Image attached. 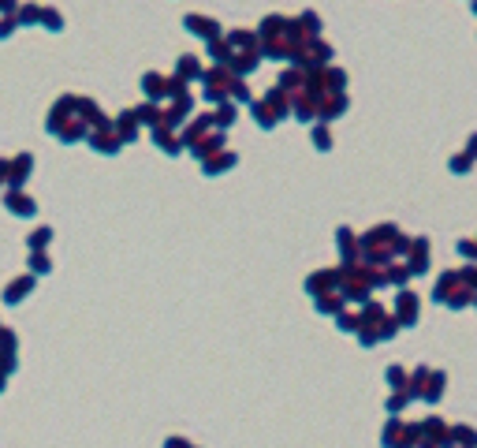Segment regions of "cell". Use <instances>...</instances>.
<instances>
[{
    "instance_id": "1",
    "label": "cell",
    "mask_w": 477,
    "mask_h": 448,
    "mask_svg": "<svg viewBox=\"0 0 477 448\" xmlns=\"http://www.w3.org/2000/svg\"><path fill=\"white\" fill-rule=\"evenodd\" d=\"M8 209H11V213H34V202L30 199H26V194H11V199H8Z\"/></svg>"
},
{
    "instance_id": "2",
    "label": "cell",
    "mask_w": 477,
    "mask_h": 448,
    "mask_svg": "<svg viewBox=\"0 0 477 448\" xmlns=\"http://www.w3.org/2000/svg\"><path fill=\"white\" fill-rule=\"evenodd\" d=\"M26 292H30V281H26V276H23V281H16V284H8V302H19V295H26Z\"/></svg>"
},
{
    "instance_id": "3",
    "label": "cell",
    "mask_w": 477,
    "mask_h": 448,
    "mask_svg": "<svg viewBox=\"0 0 477 448\" xmlns=\"http://www.w3.org/2000/svg\"><path fill=\"white\" fill-rule=\"evenodd\" d=\"M187 26H194V34H205V37H213L217 34V26L209 23V19H198V16H191L187 19Z\"/></svg>"
},
{
    "instance_id": "4",
    "label": "cell",
    "mask_w": 477,
    "mask_h": 448,
    "mask_svg": "<svg viewBox=\"0 0 477 448\" xmlns=\"http://www.w3.org/2000/svg\"><path fill=\"white\" fill-rule=\"evenodd\" d=\"M42 23H45V26H52V30H60V26H64L60 11H52V8H42Z\"/></svg>"
},
{
    "instance_id": "5",
    "label": "cell",
    "mask_w": 477,
    "mask_h": 448,
    "mask_svg": "<svg viewBox=\"0 0 477 448\" xmlns=\"http://www.w3.org/2000/svg\"><path fill=\"white\" fill-rule=\"evenodd\" d=\"M16 26H19V16H4V19H0V37H8Z\"/></svg>"
},
{
    "instance_id": "6",
    "label": "cell",
    "mask_w": 477,
    "mask_h": 448,
    "mask_svg": "<svg viewBox=\"0 0 477 448\" xmlns=\"http://www.w3.org/2000/svg\"><path fill=\"white\" fill-rule=\"evenodd\" d=\"M0 11H4V16H16L19 4H16V0H0Z\"/></svg>"
}]
</instances>
